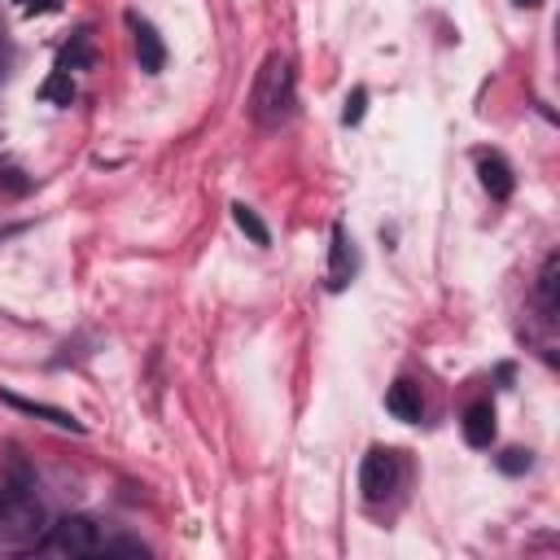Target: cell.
<instances>
[{"mask_svg": "<svg viewBox=\"0 0 560 560\" xmlns=\"http://www.w3.org/2000/svg\"><path fill=\"white\" fill-rule=\"evenodd\" d=\"M44 534H48L44 508L31 481L22 477V468L13 464V481L0 486V547H35L44 542Z\"/></svg>", "mask_w": 560, "mask_h": 560, "instance_id": "1", "label": "cell"}, {"mask_svg": "<svg viewBox=\"0 0 560 560\" xmlns=\"http://www.w3.org/2000/svg\"><path fill=\"white\" fill-rule=\"evenodd\" d=\"M293 66L289 57L271 52L262 66H258V79H254V96H249V114L258 127H280L289 114H293Z\"/></svg>", "mask_w": 560, "mask_h": 560, "instance_id": "2", "label": "cell"}, {"mask_svg": "<svg viewBox=\"0 0 560 560\" xmlns=\"http://www.w3.org/2000/svg\"><path fill=\"white\" fill-rule=\"evenodd\" d=\"M101 542L105 538H101L96 521H88V516H61L44 534V547L57 556H101Z\"/></svg>", "mask_w": 560, "mask_h": 560, "instance_id": "3", "label": "cell"}, {"mask_svg": "<svg viewBox=\"0 0 560 560\" xmlns=\"http://www.w3.org/2000/svg\"><path fill=\"white\" fill-rule=\"evenodd\" d=\"M398 486V455L389 451V446H372L368 455H363V468H359V490H363V499H385L389 490Z\"/></svg>", "mask_w": 560, "mask_h": 560, "instance_id": "4", "label": "cell"}, {"mask_svg": "<svg viewBox=\"0 0 560 560\" xmlns=\"http://www.w3.org/2000/svg\"><path fill=\"white\" fill-rule=\"evenodd\" d=\"M127 31H131V48H136L140 70H144V74H158V70L166 66V44H162L158 26H153L149 18H140V13H127Z\"/></svg>", "mask_w": 560, "mask_h": 560, "instance_id": "5", "label": "cell"}, {"mask_svg": "<svg viewBox=\"0 0 560 560\" xmlns=\"http://www.w3.org/2000/svg\"><path fill=\"white\" fill-rule=\"evenodd\" d=\"M354 280V249L341 223H332V245H328V289H346Z\"/></svg>", "mask_w": 560, "mask_h": 560, "instance_id": "6", "label": "cell"}, {"mask_svg": "<svg viewBox=\"0 0 560 560\" xmlns=\"http://www.w3.org/2000/svg\"><path fill=\"white\" fill-rule=\"evenodd\" d=\"M0 402H9L13 411H22V416H35V420H48V424H57V429H70V433H83V420H74L70 411H61V407H48V402H35V398H22V394H9V389H0Z\"/></svg>", "mask_w": 560, "mask_h": 560, "instance_id": "7", "label": "cell"}, {"mask_svg": "<svg viewBox=\"0 0 560 560\" xmlns=\"http://www.w3.org/2000/svg\"><path fill=\"white\" fill-rule=\"evenodd\" d=\"M385 407H389V416H394V420L416 424V420L424 416L420 385H416V381H394V385H389V394H385Z\"/></svg>", "mask_w": 560, "mask_h": 560, "instance_id": "8", "label": "cell"}, {"mask_svg": "<svg viewBox=\"0 0 560 560\" xmlns=\"http://www.w3.org/2000/svg\"><path fill=\"white\" fill-rule=\"evenodd\" d=\"M477 175H481V188L494 197V201H508L512 197V171L499 153H481L477 158Z\"/></svg>", "mask_w": 560, "mask_h": 560, "instance_id": "9", "label": "cell"}, {"mask_svg": "<svg viewBox=\"0 0 560 560\" xmlns=\"http://www.w3.org/2000/svg\"><path fill=\"white\" fill-rule=\"evenodd\" d=\"M464 442L477 446V451H486L494 442V407L490 402H472L464 411Z\"/></svg>", "mask_w": 560, "mask_h": 560, "instance_id": "10", "label": "cell"}, {"mask_svg": "<svg viewBox=\"0 0 560 560\" xmlns=\"http://www.w3.org/2000/svg\"><path fill=\"white\" fill-rule=\"evenodd\" d=\"M538 306L547 319L560 315V254H547L542 258V271H538Z\"/></svg>", "mask_w": 560, "mask_h": 560, "instance_id": "11", "label": "cell"}, {"mask_svg": "<svg viewBox=\"0 0 560 560\" xmlns=\"http://www.w3.org/2000/svg\"><path fill=\"white\" fill-rule=\"evenodd\" d=\"M232 219H236V228H241V232H245L254 245H267V241H271L267 223H262V219H258V214H254L245 201H236V206H232Z\"/></svg>", "mask_w": 560, "mask_h": 560, "instance_id": "12", "label": "cell"}, {"mask_svg": "<svg viewBox=\"0 0 560 560\" xmlns=\"http://www.w3.org/2000/svg\"><path fill=\"white\" fill-rule=\"evenodd\" d=\"M79 66H88V31H79V35L70 39V48L57 57V70H66V74L79 70Z\"/></svg>", "mask_w": 560, "mask_h": 560, "instance_id": "13", "label": "cell"}, {"mask_svg": "<svg viewBox=\"0 0 560 560\" xmlns=\"http://www.w3.org/2000/svg\"><path fill=\"white\" fill-rule=\"evenodd\" d=\"M39 96H44V101H57V105H70V101H74V83H70V74L57 70V74L39 88Z\"/></svg>", "mask_w": 560, "mask_h": 560, "instance_id": "14", "label": "cell"}, {"mask_svg": "<svg viewBox=\"0 0 560 560\" xmlns=\"http://www.w3.org/2000/svg\"><path fill=\"white\" fill-rule=\"evenodd\" d=\"M499 468H503V472H512V477H516V472H529V468H534V455H529V451H521V446H512V451H503V455H499Z\"/></svg>", "mask_w": 560, "mask_h": 560, "instance_id": "15", "label": "cell"}, {"mask_svg": "<svg viewBox=\"0 0 560 560\" xmlns=\"http://www.w3.org/2000/svg\"><path fill=\"white\" fill-rule=\"evenodd\" d=\"M363 109H368V92H363V88H354V92L346 96V109H341V122H346V127H354V122L363 118Z\"/></svg>", "mask_w": 560, "mask_h": 560, "instance_id": "16", "label": "cell"}, {"mask_svg": "<svg viewBox=\"0 0 560 560\" xmlns=\"http://www.w3.org/2000/svg\"><path fill=\"white\" fill-rule=\"evenodd\" d=\"M0 184H4L9 192H26V188H31V179H22V171H4V166H0Z\"/></svg>", "mask_w": 560, "mask_h": 560, "instance_id": "17", "label": "cell"}, {"mask_svg": "<svg viewBox=\"0 0 560 560\" xmlns=\"http://www.w3.org/2000/svg\"><path fill=\"white\" fill-rule=\"evenodd\" d=\"M26 13H44V9H57V0H22Z\"/></svg>", "mask_w": 560, "mask_h": 560, "instance_id": "18", "label": "cell"}, {"mask_svg": "<svg viewBox=\"0 0 560 560\" xmlns=\"http://www.w3.org/2000/svg\"><path fill=\"white\" fill-rule=\"evenodd\" d=\"M512 4H516V9H538L542 0H512Z\"/></svg>", "mask_w": 560, "mask_h": 560, "instance_id": "19", "label": "cell"}]
</instances>
